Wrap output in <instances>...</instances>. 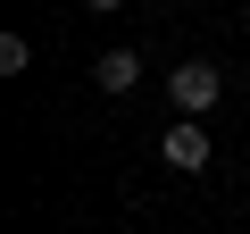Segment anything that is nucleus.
<instances>
[{
  "label": "nucleus",
  "instance_id": "f257e3e1",
  "mask_svg": "<svg viewBox=\"0 0 250 234\" xmlns=\"http://www.w3.org/2000/svg\"><path fill=\"white\" fill-rule=\"evenodd\" d=\"M217 92H225V75H217L208 59H184V67L167 75V100H175L184 117H200V109H217Z\"/></svg>",
  "mask_w": 250,
  "mask_h": 234
},
{
  "label": "nucleus",
  "instance_id": "f03ea898",
  "mask_svg": "<svg viewBox=\"0 0 250 234\" xmlns=\"http://www.w3.org/2000/svg\"><path fill=\"white\" fill-rule=\"evenodd\" d=\"M159 159H167L175 176H200V167H208V134L192 126V117H175V126L159 134Z\"/></svg>",
  "mask_w": 250,
  "mask_h": 234
},
{
  "label": "nucleus",
  "instance_id": "7ed1b4c3",
  "mask_svg": "<svg viewBox=\"0 0 250 234\" xmlns=\"http://www.w3.org/2000/svg\"><path fill=\"white\" fill-rule=\"evenodd\" d=\"M92 75H100V92H117V100H125V92L142 84V59H134V50H100V67H92Z\"/></svg>",
  "mask_w": 250,
  "mask_h": 234
},
{
  "label": "nucleus",
  "instance_id": "20e7f679",
  "mask_svg": "<svg viewBox=\"0 0 250 234\" xmlns=\"http://www.w3.org/2000/svg\"><path fill=\"white\" fill-rule=\"evenodd\" d=\"M25 59H34L25 34H0V75H25Z\"/></svg>",
  "mask_w": 250,
  "mask_h": 234
},
{
  "label": "nucleus",
  "instance_id": "39448f33",
  "mask_svg": "<svg viewBox=\"0 0 250 234\" xmlns=\"http://www.w3.org/2000/svg\"><path fill=\"white\" fill-rule=\"evenodd\" d=\"M92 9H125V0H92Z\"/></svg>",
  "mask_w": 250,
  "mask_h": 234
}]
</instances>
